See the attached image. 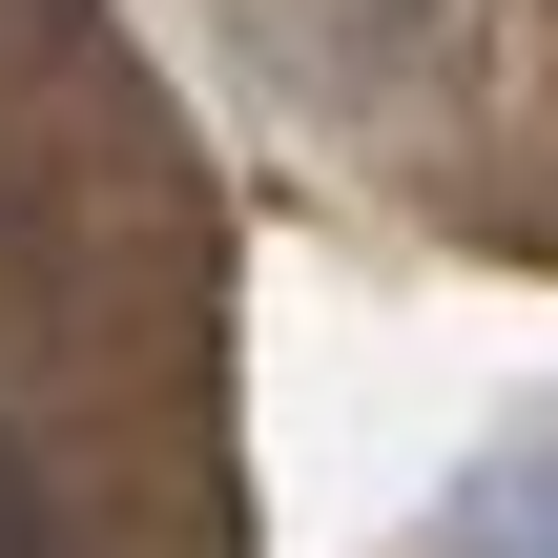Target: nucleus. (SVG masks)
Segmentation results:
<instances>
[{"label": "nucleus", "mask_w": 558, "mask_h": 558, "mask_svg": "<svg viewBox=\"0 0 558 558\" xmlns=\"http://www.w3.org/2000/svg\"><path fill=\"white\" fill-rule=\"evenodd\" d=\"M456 558H558V435H518V456L456 476Z\"/></svg>", "instance_id": "f257e3e1"}, {"label": "nucleus", "mask_w": 558, "mask_h": 558, "mask_svg": "<svg viewBox=\"0 0 558 558\" xmlns=\"http://www.w3.org/2000/svg\"><path fill=\"white\" fill-rule=\"evenodd\" d=\"M0 558H41V497H21V456H0Z\"/></svg>", "instance_id": "f03ea898"}]
</instances>
